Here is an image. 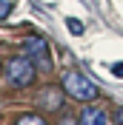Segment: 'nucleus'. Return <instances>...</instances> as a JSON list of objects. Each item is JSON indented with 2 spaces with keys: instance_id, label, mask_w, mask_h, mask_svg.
Wrapping results in <instances>:
<instances>
[{
  "instance_id": "nucleus-7",
  "label": "nucleus",
  "mask_w": 123,
  "mask_h": 125,
  "mask_svg": "<svg viewBox=\"0 0 123 125\" xmlns=\"http://www.w3.org/2000/svg\"><path fill=\"white\" fill-rule=\"evenodd\" d=\"M66 26H69L72 34H83V23H80V20H75V17H69V20H66Z\"/></svg>"
},
{
  "instance_id": "nucleus-9",
  "label": "nucleus",
  "mask_w": 123,
  "mask_h": 125,
  "mask_svg": "<svg viewBox=\"0 0 123 125\" xmlns=\"http://www.w3.org/2000/svg\"><path fill=\"white\" fill-rule=\"evenodd\" d=\"M9 9H12V6H9L6 0H0V20H3V17H6V14H9Z\"/></svg>"
},
{
  "instance_id": "nucleus-10",
  "label": "nucleus",
  "mask_w": 123,
  "mask_h": 125,
  "mask_svg": "<svg viewBox=\"0 0 123 125\" xmlns=\"http://www.w3.org/2000/svg\"><path fill=\"white\" fill-rule=\"evenodd\" d=\"M112 74H115V77H123V62H115V65H112Z\"/></svg>"
},
{
  "instance_id": "nucleus-5",
  "label": "nucleus",
  "mask_w": 123,
  "mask_h": 125,
  "mask_svg": "<svg viewBox=\"0 0 123 125\" xmlns=\"http://www.w3.org/2000/svg\"><path fill=\"white\" fill-rule=\"evenodd\" d=\"M77 119H80V125H112L106 108H100V105H89V108H83Z\"/></svg>"
},
{
  "instance_id": "nucleus-3",
  "label": "nucleus",
  "mask_w": 123,
  "mask_h": 125,
  "mask_svg": "<svg viewBox=\"0 0 123 125\" xmlns=\"http://www.w3.org/2000/svg\"><path fill=\"white\" fill-rule=\"evenodd\" d=\"M20 48H23V54L34 62V68H40V71L52 68V51H49L46 37H40V34H26V37L20 40Z\"/></svg>"
},
{
  "instance_id": "nucleus-11",
  "label": "nucleus",
  "mask_w": 123,
  "mask_h": 125,
  "mask_svg": "<svg viewBox=\"0 0 123 125\" xmlns=\"http://www.w3.org/2000/svg\"><path fill=\"white\" fill-rule=\"evenodd\" d=\"M117 122H123V111H120V114H117Z\"/></svg>"
},
{
  "instance_id": "nucleus-2",
  "label": "nucleus",
  "mask_w": 123,
  "mask_h": 125,
  "mask_svg": "<svg viewBox=\"0 0 123 125\" xmlns=\"http://www.w3.org/2000/svg\"><path fill=\"white\" fill-rule=\"evenodd\" d=\"M60 88H63V94H69L75 100H83V102L97 97V85L86 74H80V71H66L63 80H60Z\"/></svg>"
},
{
  "instance_id": "nucleus-4",
  "label": "nucleus",
  "mask_w": 123,
  "mask_h": 125,
  "mask_svg": "<svg viewBox=\"0 0 123 125\" xmlns=\"http://www.w3.org/2000/svg\"><path fill=\"white\" fill-rule=\"evenodd\" d=\"M37 105L46 111H60L63 108V91H57L54 85H46L37 94Z\"/></svg>"
},
{
  "instance_id": "nucleus-6",
  "label": "nucleus",
  "mask_w": 123,
  "mask_h": 125,
  "mask_svg": "<svg viewBox=\"0 0 123 125\" xmlns=\"http://www.w3.org/2000/svg\"><path fill=\"white\" fill-rule=\"evenodd\" d=\"M15 125H49V122L40 117V114H23V117H17Z\"/></svg>"
},
{
  "instance_id": "nucleus-8",
  "label": "nucleus",
  "mask_w": 123,
  "mask_h": 125,
  "mask_svg": "<svg viewBox=\"0 0 123 125\" xmlns=\"http://www.w3.org/2000/svg\"><path fill=\"white\" fill-rule=\"evenodd\" d=\"M57 125H80V119H75V117H60Z\"/></svg>"
},
{
  "instance_id": "nucleus-1",
  "label": "nucleus",
  "mask_w": 123,
  "mask_h": 125,
  "mask_svg": "<svg viewBox=\"0 0 123 125\" xmlns=\"http://www.w3.org/2000/svg\"><path fill=\"white\" fill-rule=\"evenodd\" d=\"M3 74H6V83L12 88H29L34 83V77H37V68H34V62L26 54H15V57L6 60Z\"/></svg>"
}]
</instances>
